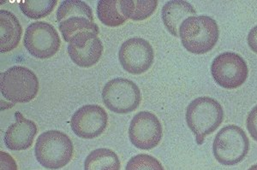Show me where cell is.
<instances>
[{"label":"cell","instance_id":"cell-15","mask_svg":"<svg viewBox=\"0 0 257 170\" xmlns=\"http://www.w3.org/2000/svg\"><path fill=\"white\" fill-rule=\"evenodd\" d=\"M23 28L18 18L6 10H0V52H9L19 46Z\"/></svg>","mask_w":257,"mask_h":170},{"label":"cell","instance_id":"cell-26","mask_svg":"<svg viewBox=\"0 0 257 170\" xmlns=\"http://www.w3.org/2000/svg\"><path fill=\"white\" fill-rule=\"evenodd\" d=\"M248 170H257V164H254L252 167L249 168Z\"/></svg>","mask_w":257,"mask_h":170},{"label":"cell","instance_id":"cell-6","mask_svg":"<svg viewBox=\"0 0 257 170\" xmlns=\"http://www.w3.org/2000/svg\"><path fill=\"white\" fill-rule=\"evenodd\" d=\"M103 102L111 112L127 114L134 112L142 101L141 91L132 80L116 78L105 84L102 91Z\"/></svg>","mask_w":257,"mask_h":170},{"label":"cell","instance_id":"cell-2","mask_svg":"<svg viewBox=\"0 0 257 170\" xmlns=\"http://www.w3.org/2000/svg\"><path fill=\"white\" fill-rule=\"evenodd\" d=\"M224 120L222 106L209 97L197 98L188 106L186 122L196 137V143L203 144L205 138L213 134Z\"/></svg>","mask_w":257,"mask_h":170},{"label":"cell","instance_id":"cell-19","mask_svg":"<svg viewBox=\"0 0 257 170\" xmlns=\"http://www.w3.org/2000/svg\"><path fill=\"white\" fill-rule=\"evenodd\" d=\"M97 15L99 21L111 28L121 26L128 19L120 9V0H100L97 6Z\"/></svg>","mask_w":257,"mask_h":170},{"label":"cell","instance_id":"cell-7","mask_svg":"<svg viewBox=\"0 0 257 170\" xmlns=\"http://www.w3.org/2000/svg\"><path fill=\"white\" fill-rule=\"evenodd\" d=\"M24 44L31 56L48 59L59 52L61 40L53 25L46 22H35L27 28Z\"/></svg>","mask_w":257,"mask_h":170},{"label":"cell","instance_id":"cell-5","mask_svg":"<svg viewBox=\"0 0 257 170\" xmlns=\"http://www.w3.org/2000/svg\"><path fill=\"white\" fill-rule=\"evenodd\" d=\"M249 140L243 129L236 125L223 128L214 138L213 155L220 164L233 166L245 158Z\"/></svg>","mask_w":257,"mask_h":170},{"label":"cell","instance_id":"cell-10","mask_svg":"<svg viewBox=\"0 0 257 170\" xmlns=\"http://www.w3.org/2000/svg\"><path fill=\"white\" fill-rule=\"evenodd\" d=\"M163 135L158 118L149 112H141L135 116L128 128V137L135 146L149 150L157 146Z\"/></svg>","mask_w":257,"mask_h":170},{"label":"cell","instance_id":"cell-1","mask_svg":"<svg viewBox=\"0 0 257 170\" xmlns=\"http://www.w3.org/2000/svg\"><path fill=\"white\" fill-rule=\"evenodd\" d=\"M178 32L184 48L196 55L210 52L219 36L216 21L208 16H190L181 24Z\"/></svg>","mask_w":257,"mask_h":170},{"label":"cell","instance_id":"cell-25","mask_svg":"<svg viewBox=\"0 0 257 170\" xmlns=\"http://www.w3.org/2000/svg\"><path fill=\"white\" fill-rule=\"evenodd\" d=\"M248 44L250 49L257 53V26H254L248 32Z\"/></svg>","mask_w":257,"mask_h":170},{"label":"cell","instance_id":"cell-23","mask_svg":"<svg viewBox=\"0 0 257 170\" xmlns=\"http://www.w3.org/2000/svg\"><path fill=\"white\" fill-rule=\"evenodd\" d=\"M247 128L251 138L257 142V106L252 108L247 118Z\"/></svg>","mask_w":257,"mask_h":170},{"label":"cell","instance_id":"cell-13","mask_svg":"<svg viewBox=\"0 0 257 170\" xmlns=\"http://www.w3.org/2000/svg\"><path fill=\"white\" fill-rule=\"evenodd\" d=\"M15 118V122L5 134V144L12 150H25L34 143L38 128L35 122L26 119L20 112H16Z\"/></svg>","mask_w":257,"mask_h":170},{"label":"cell","instance_id":"cell-22","mask_svg":"<svg viewBox=\"0 0 257 170\" xmlns=\"http://www.w3.org/2000/svg\"><path fill=\"white\" fill-rule=\"evenodd\" d=\"M125 170H165L159 160L148 154H138L130 159Z\"/></svg>","mask_w":257,"mask_h":170},{"label":"cell","instance_id":"cell-20","mask_svg":"<svg viewBox=\"0 0 257 170\" xmlns=\"http://www.w3.org/2000/svg\"><path fill=\"white\" fill-rule=\"evenodd\" d=\"M57 4L56 0H24L19 2V6L27 18L39 20L49 16Z\"/></svg>","mask_w":257,"mask_h":170},{"label":"cell","instance_id":"cell-18","mask_svg":"<svg viewBox=\"0 0 257 170\" xmlns=\"http://www.w3.org/2000/svg\"><path fill=\"white\" fill-rule=\"evenodd\" d=\"M59 31L64 40L70 43L71 38L82 32H93L99 34V26L94 22L83 16H71L59 22Z\"/></svg>","mask_w":257,"mask_h":170},{"label":"cell","instance_id":"cell-12","mask_svg":"<svg viewBox=\"0 0 257 170\" xmlns=\"http://www.w3.org/2000/svg\"><path fill=\"white\" fill-rule=\"evenodd\" d=\"M104 50L102 42L93 32H82L71 38L68 44V53L75 64L90 68L96 64Z\"/></svg>","mask_w":257,"mask_h":170},{"label":"cell","instance_id":"cell-16","mask_svg":"<svg viewBox=\"0 0 257 170\" xmlns=\"http://www.w3.org/2000/svg\"><path fill=\"white\" fill-rule=\"evenodd\" d=\"M158 6L156 0H120V9L127 19L140 22L155 13Z\"/></svg>","mask_w":257,"mask_h":170},{"label":"cell","instance_id":"cell-17","mask_svg":"<svg viewBox=\"0 0 257 170\" xmlns=\"http://www.w3.org/2000/svg\"><path fill=\"white\" fill-rule=\"evenodd\" d=\"M119 158L113 150L106 148L94 150L84 162L85 170H120Z\"/></svg>","mask_w":257,"mask_h":170},{"label":"cell","instance_id":"cell-8","mask_svg":"<svg viewBox=\"0 0 257 170\" xmlns=\"http://www.w3.org/2000/svg\"><path fill=\"white\" fill-rule=\"evenodd\" d=\"M211 73L218 85L225 89H236L245 82L248 66L237 53L224 52L217 56L211 66Z\"/></svg>","mask_w":257,"mask_h":170},{"label":"cell","instance_id":"cell-9","mask_svg":"<svg viewBox=\"0 0 257 170\" xmlns=\"http://www.w3.org/2000/svg\"><path fill=\"white\" fill-rule=\"evenodd\" d=\"M118 58L123 70L132 74L149 70L155 59L152 46L142 38H128L121 46Z\"/></svg>","mask_w":257,"mask_h":170},{"label":"cell","instance_id":"cell-14","mask_svg":"<svg viewBox=\"0 0 257 170\" xmlns=\"http://www.w3.org/2000/svg\"><path fill=\"white\" fill-rule=\"evenodd\" d=\"M196 15L195 8L187 1L173 0L165 4L162 8V20L165 26L173 36L178 37V28L190 16Z\"/></svg>","mask_w":257,"mask_h":170},{"label":"cell","instance_id":"cell-3","mask_svg":"<svg viewBox=\"0 0 257 170\" xmlns=\"http://www.w3.org/2000/svg\"><path fill=\"white\" fill-rule=\"evenodd\" d=\"M72 141L58 130L41 134L35 146V158L39 164L48 170H59L71 161L73 156Z\"/></svg>","mask_w":257,"mask_h":170},{"label":"cell","instance_id":"cell-4","mask_svg":"<svg viewBox=\"0 0 257 170\" xmlns=\"http://www.w3.org/2000/svg\"><path fill=\"white\" fill-rule=\"evenodd\" d=\"M39 80L34 72L24 66H13L1 74V94L12 103H29L37 96Z\"/></svg>","mask_w":257,"mask_h":170},{"label":"cell","instance_id":"cell-24","mask_svg":"<svg viewBox=\"0 0 257 170\" xmlns=\"http://www.w3.org/2000/svg\"><path fill=\"white\" fill-rule=\"evenodd\" d=\"M0 170H18L15 160L6 152H0Z\"/></svg>","mask_w":257,"mask_h":170},{"label":"cell","instance_id":"cell-11","mask_svg":"<svg viewBox=\"0 0 257 170\" xmlns=\"http://www.w3.org/2000/svg\"><path fill=\"white\" fill-rule=\"evenodd\" d=\"M108 124V114L101 106L87 104L74 113L70 126L78 137L86 140L97 138Z\"/></svg>","mask_w":257,"mask_h":170},{"label":"cell","instance_id":"cell-21","mask_svg":"<svg viewBox=\"0 0 257 170\" xmlns=\"http://www.w3.org/2000/svg\"><path fill=\"white\" fill-rule=\"evenodd\" d=\"M83 16L90 21H94L93 12L88 4L81 0H65L62 1L57 12L58 22L71 16Z\"/></svg>","mask_w":257,"mask_h":170}]
</instances>
